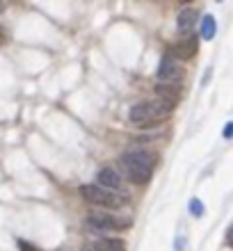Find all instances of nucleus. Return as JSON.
<instances>
[{
	"label": "nucleus",
	"mask_w": 233,
	"mask_h": 251,
	"mask_svg": "<svg viewBox=\"0 0 233 251\" xmlns=\"http://www.w3.org/2000/svg\"><path fill=\"white\" fill-rule=\"evenodd\" d=\"M121 165L126 169V176L130 183L147 185L149 180H151V176H154L155 165H158V155L151 151L135 149V151H128L121 155Z\"/></svg>",
	"instance_id": "nucleus-1"
},
{
	"label": "nucleus",
	"mask_w": 233,
	"mask_h": 251,
	"mask_svg": "<svg viewBox=\"0 0 233 251\" xmlns=\"http://www.w3.org/2000/svg\"><path fill=\"white\" fill-rule=\"evenodd\" d=\"M174 105L165 103L160 99H154V100H142L137 105H133L130 110V121L142 128H149V126H155L160 121H165L169 114H172Z\"/></svg>",
	"instance_id": "nucleus-2"
},
{
	"label": "nucleus",
	"mask_w": 233,
	"mask_h": 251,
	"mask_svg": "<svg viewBox=\"0 0 233 251\" xmlns=\"http://www.w3.org/2000/svg\"><path fill=\"white\" fill-rule=\"evenodd\" d=\"M80 194H82V199H85L87 203L101 205V208H105V210H119V208H124V205L128 203L126 194L105 190V187H101L99 183H87V185H82L80 187Z\"/></svg>",
	"instance_id": "nucleus-3"
},
{
	"label": "nucleus",
	"mask_w": 233,
	"mask_h": 251,
	"mask_svg": "<svg viewBox=\"0 0 233 251\" xmlns=\"http://www.w3.org/2000/svg\"><path fill=\"white\" fill-rule=\"evenodd\" d=\"M87 224L99 228V231H126L133 226V222L128 217H114L110 212H92L87 217Z\"/></svg>",
	"instance_id": "nucleus-4"
},
{
	"label": "nucleus",
	"mask_w": 233,
	"mask_h": 251,
	"mask_svg": "<svg viewBox=\"0 0 233 251\" xmlns=\"http://www.w3.org/2000/svg\"><path fill=\"white\" fill-rule=\"evenodd\" d=\"M183 73L185 71H183V69L176 64V60L169 57V55H165L158 66V78L162 85H179L181 80H183Z\"/></svg>",
	"instance_id": "nucleus-5"
},
{
	"label": "nucleus",
	"mask_w": 233,
	"mask_h": 251,
	"mask_svg": "<svg viewBox=\"0 0 233 251\" xmlns=\"http://www.w3.org/2000/svg\"><path fill=\"white\" fill-rule=\"evenodd\" d=\"M197 48H199V41L197 37H181L176 44L169 46L167 55L174 57V60H192L194 55H197Z\"/></svg>",
	"instance_id": "nucleus-6"
},
{
	"label": "nucleus",
	"mask_w": 233,
	"mask_h": 251,
	"mask_svg": "<svg viewBox=\"0 0 233 251\" xmlns=\"http://www.w3.org/2000/svg\"><path fill=\"white\" fill-rule=\"evenodd\" d=\"M99 185L105 187V190L119 192L121 185H124V180H121V176L117 174V169H112V167H105V169H101V172H99Z\"/></svg>",
	"instance_id": "nucleus-7"
},
{
	"label": "nucleus",
	"mask_w": 233,
	"mask_h": 251,
	"mask_svg": "<svg viewBox=\"0 0 233 251\" xmlns=\"http://www.w3.org/2000/svg\"><path fill=\"white\" fill-rule=\"evenodd\" d=\"M155 99L165 100V103H169V105L176 107V103L181 100V87L179 85H162V82H158V85H155Z\"/></svg>",
	"instance_id": "nucleus-8"
},
{
	"label": "nucleus",
	"mask_w": 233,
	"mask_h": 251,
	"mask_svg": "<svg viewBox=\"0 0 233 251\" xmlns=\"http://www.w3.org/2000/svg\"><path fill=\"white\" fill-rule=\"evenodd\" d=\"M92 247L96 251H126L124 240H119V238H99L92 242Z\"/></svg>",
	"instance_id": "nucleus-9"
},
{
	"label": "nucleus",
	"mask_w": 233,
	"mask_h": 251,
	"mask_svg": "<svg viewBox=\"0 0 233 251\" xmlns=\"http://www.w3.org/2000/svg\"><path fill=\"white\" fill-rule=\"evenodd\" d=\"M179 30L181 32H190L192 30V25L197 23V12L194 9H183V12L179 14Z\"/></svg>",
	"instance_id": "nucleus-10"
},
{
	"label": "nucleus",
	"mask_w": 233,
	"mask_h": 251,
	"mask_svg": "<svg viewBox=\"0 0 233 251\" xmlns=\"http://www.w3.org/2000/svg\"><path fill=\"white\" fill-rule=\"evenodd\" d=\"M215 32H217V23H215V19L210 14H206V16L201 19V39L210 41L215 37Z\"/></svg>",
	"instance_id": "nucleus-11"
},
{
	"label": "nucleus",
	"mask_w": 233,
	"mask_h": 251,
	"mask_svg": "<svg viewBox=\"0 0 233 251\" xmlns=\"http://www.w3.org/2000/svg\"><path fill=\"white\" fill-rule=\"evenodd\" d=\"M190 212H192L194 217H201V215H204V203H201L199 199H192V201H190Z\"/></svg>",
	"instance_id": "nucleus-12"
},
{
	"label": "nucleus",
	"mask_w": 233,
	"mask_h": 251,
	"mask_svg": "<svg viewBox=\"0 0 233 251\" xmlns=\"http://www.w3.org/2000/svg\"><path fill=\"white\" fill-rule=\"evenodd\" d=\"M224 137H233V121H231V124H227V126H224Z\"/></svg>",
	"instance_id": "nucleus-13"
},
{
	"label": "nucleus",
	"mask_w": 233,
	"mask_h": 251,
	"mask_svg": "<svg viewBox=\"0 0 233 251\" xmlns=\"http://www.w3.org/2000/svg\"><path fill=\"white\" fill-rule=\"evenodd\" d=\"M227 242H229V247H231V249H233V226H231V228H229V231H227Z\"/></svg>",
	"instance_id": "nucleus-14"
},
{
	"label": "nucleus",
	"mask_w": 233,
	"mask_h": 251,
	"mask_svg": "<svg viewBox=\"0 0 233 251\" xmlns=\"http://www.w3.org/2000/svg\"><path fill=\"white\" fill-rule=\"evenodd\" d=\"M19 247H21V249H23V251H39V249H32V247H30V245H26V242H19Z\"/></svg>",
	"instance_id": "nucleus-15"
},
{
	"label": "nucleus",
	"mask_w": 233,
	"mask_h": 251,
	"mask_svg": "<svg viewBox=\"0 0 233 251\" xmlns=\"http://www.w3.org/2000/svg\"><path fill=\"white\" fill-rule=\"evenodd\" d=\"M82 251H96V249H94L92 245H85V247H82Z\"/></svg>",
	"instance_id": "nucleus-16"
},
{
	"label": "nucleus",
	"mask_w": 233,
	"mask_h": 251,
	"mask_svg": "<svg viewBox=\"0 0 233 251\" xmlns=\"http://www.w3.org/2000/svg\"><path fill=\"white\" fill-rule=\"evenodd\" d=\"M0 9H2V5H0Z\"/></svg>",
	"instance_id": "nucleus-17"
}]
</instances>
